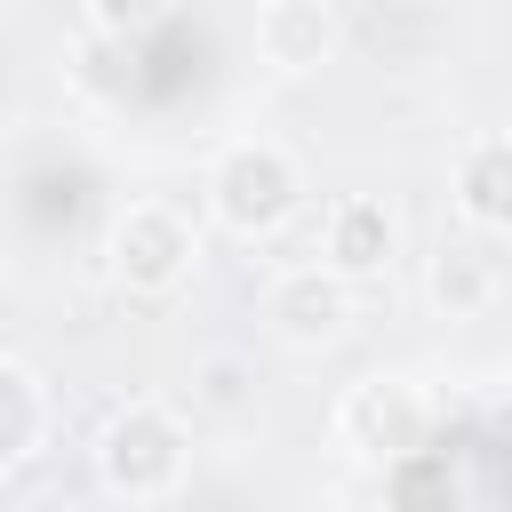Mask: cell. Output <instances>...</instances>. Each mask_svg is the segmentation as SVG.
<instances>
[{"mask_svg": "<svg viewBox=\"0 0 512 512\" xmlns=\"http://www.w3.org/2000/svg\"><path fill=\"white\" fill-rule=\"evenodd\" d=\"M48 424H56V408H48L40 368H24L16 352H0V472L32 464L48 448Z\"/></svg>", "mask_w": 512, "mask_h": 512, "instance_id": "8fae6325", "label": "cell"}, {"mask_svg": "<svg viewBox=\"0 0 512 512\" xmlns=\"http://www.w3.org/2000/svg\"><path fill=\"white\" fill-rule=\"evenodd\" d=\"M184 408L192 416H216V424H240L256 408V368L240 352H200L192 376H184Z\"/></svg>", "mask_w": 512, "mask_h": 512, "instance_id": "7c38bea8", "label": "cell"}, {"mask_svg": "<svg viewBox=\"0 0 512 512\" xmlns=\"http://www.w3.org/2000/svg\"><path fill=\"white\" fill-rule=\"evenodd\" d=\"M336 440L352 448V456H368V464H400L408 448H424L432 440V400H424V384L416 376H360L344 400H336Z\"/></svg>", "mask_w": 512, "mask_h": 512, "instance_id": "5b68a950", "label": "cell"}, {"mask_svg": "<svg viewBox=\"0 0 512 512\" xmlns=\"http://www.w3.org/2000/svg\"><path fill=\"white\" fill-rule=\"evenodd\" d=\"M400 240L408 232H400V208L384 192H344L320 216V256L312 264H328L344 288H360V280H384L400 264Z\"/></svg>", "mask_w": 512, "mask_h": 512, "instance_id": "8992f818", "label": "cell"}, {"mask_svg": "<svg viewBox=\"0 0 512 512\" xmlns=\"http://www.w3.org/2000/svg\"><path fill=\"white\" fill-rule=\"evenodd\" d=\"M352 40L376 48V64H432L456 40V24L440 8H360V16H344V48Z\"/></svg>", "mask_w": 512, "mask_h": 512, "instance_id": "30bf717a", "label": "cell"}, {"mask_svg": "<svg viewBox=\"0 0 512 512\" xmlns=\"http://www.w3.org/2000/svg\"><path fill=\"white\" fill-rule=\"evenodd\" d=\"M256 56L272 72H288V80L336 64L344 56V8H328V0H272V8H256Z\"/></svg>", "mask_w": 512, "mask_h": 512, "instance_id": "9c48e42d", "label": "cell"}, {"mask_svg": "<svg viewBox=\"0 0 512 512\" xmlns=\"http://www.w3.org/2000/svg\"><path fill=\"white\" fill-rule=\"evenodd\" d=\"M88 456H96L104 496H120V504H160V496H176L184 472H192V432H184L176 408L128 400V408L104 416V432H96Z\"/></svg>", "mask_w": 512, "mask_h": 512, "instance_id": "7a4b0ae2", "label": "cell"}, {"mask_svg": "<svg viewBox=\"0 0 512 512\" xmlns=\"http://www.w3.org/2000/svg\"><path fill=\"white\" fill-rule=\"evenodd\" d=\"M424 304L440 320H488L504 304V256L496 240L480 232H448L432 256H424Z\"/></svg>", "mask_w": 512, "mask_h": 512, "instance_id": "52a82bcc", "label": "cell"}, {"mask_svg": "<svg viewBox=\"0 0 512 512\" xmlns=\"http://www.w3.org/2000/svg\"><path fill=\"white\" fill-rule=\"evenodd\" d=\"M256 320H264V336L288 344V352H328V344L352 336V320H360V288H344L328 264H288V272L264 280Z\"/></svg>", "mask_w": 512, "mask_h": 512, "instance_id": "277c9868", "label": "cell"}, {"mask_svg": "<svg viewBox=\"0 0 512 512\" xmlns=\"http://www.w3.org/2000/svg\"><path fill=\"white\" fill-rule=\"evenodd\" d=\"M104 272L120 296H176L192 272H200V224L176 208V200H128L104 232Z\"/></svg>", "mask_w": 512, "mask_h": 512, "instance_id": "3957f363", "label": "cell"}, {"mask_svg": "<svg viewBox=\"0 0 512 512\" xmlns=\"http://www.w3.org/2000/svg\"><path fill=\"white\" fill-rule=\"evenodd\" d=\"M200 192H208V216L232 232V240H272L296 224L304 208V160L280 144V136H232L216 144V160L200 168Z\"/></svg>", "mask_w": 512, "mask_h": 512, "instance_id": "6da1fadb", "label": "cell"}, {"mask_svg": "<svg viewBox=\"0 0 512 512\" xmlns=\"http://www.w3.org/2000/svg\"><path fill=\"white\" fill-rule=\"evenodd\" d=\"M448 200H456L464 232H480V240L512 232V128H480V136L456 144Z\"/></svg>", "mask_w": 512, "mask_h": 512, "instance_id": "ba28073f", "label": "cell"}]
</instances>
